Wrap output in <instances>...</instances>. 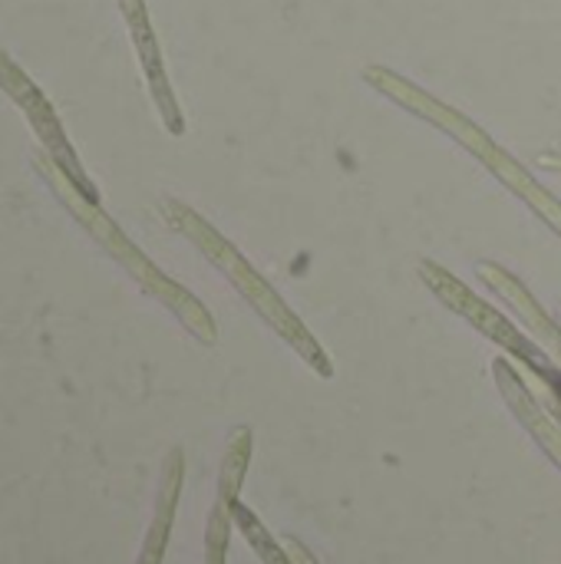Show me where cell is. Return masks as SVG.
Masks as SVG:
<instances>
[{
	"label": "cell",
	"instance_id": "obj_1",
	"mask_svg": "<svg viewBox=\"0 0 561 564\" xmlns=\"http://www.w3.org/2000/svg\"><path fill=\"white\" fill-rule=\"evenodd\" d=\"M165 218H169V225L172 228H179L228 281H231V288L255 307V314L317 373V377H324V380H331L334 377V364H331V357H327V350L317 344V337L304 327V321L284 304V297L255 271V264L222 235V231H215L198 212H192L188 205H182V202H165Z\"/></svg>",
	"mask_w": 561,
	"mask_h": 564
},
{
	"label": "cell",
	"instance_id": "obj_2",
	"mask_svg": "<svg viewBox=\"0 0 561 564\" xmlns=\"http://www.w3.org/2000/svg\"><path fill=\"white\" fill-rule=\"evenodd\" d=\"M367 83L370 86H377L384 96H390L393 102H400L403 109H410V112H417V116H423L427 122H433V126H440L446 135H453L456 142H463L516 198H522L529 208H532V215H539L555 235L561 238V202L549 192V188H542L509 152H503L479 126H473L463 112H456L453 106H446V102H440L436 96H430L427 89H420V86H413L410 79H403V76H397V73H390V69H384V66H370L367 73Z\"/></svg>",
	"mask_w": 561,
	"mask_h": 564
},
{
	"label": "cell",
	"instance_id": "obj_3",
	"mask_svg": "<svg viewBox=\"0 0 561 564\" xmlns=\"http://www.w3.org/2000/svg\"><path fill=\"white\" fill-rule=\"evenodd\" d=\"M56 188V195L63 198V205L69 208V215L89 231V238L149 294V297H155L198 344H205V347H212V344H218V324H215V317L208 314V307L192 294V291H185L179 281H172L162 268H155L126 235H122V228L99 208V205H89L86 198H73V195H66L63 192V185H53Z\"/></svg>",
	"mask_w": 561,
	"mask_h": 564
},
{
	"label": "cell",
	"instance_id": "obj_4",
	"mask_svg": "<svg viewBox=\"0 0 561 564\" xmlns=\"http://www.w3.org/2000/svg\"><path fill=\"white\" fill-rule=\"evenodd\" d=\"M251 463V430L248 426H235L222 456V469H218V489H215V506L208 512V529H205V564H225L228 558V539H231V525H235V502L238 492L245 486V473Z\"/></svg>",
	"mask_w": 561,
	"mask_h": 564
},
{
	"label": "cell",
	"instance_id": "obj_5",
	"mask_svg": "<svg viewBox=\"0 0 561 564\" xmlns=\"http://www.w3.org/2000/svg\"><path fill=\"white\" fill-rule=\"evenodd\" d=\"M0 86H7V93H10L13 99H20V106H23V109H26V116L33 119L36 132L46 139V145L53 149V155H56V162L63 165L66 178L73 182L76 195H79V198H86L89 205H99V192H96V188H93V182L83 175V169L76 165V159H73V149L63 142L60 122L53 119L50 106L43 102V96L33 89V83H30L23 73H20V69H13V66L3 59V53H0Z\"/></svg>",
	"mask_w": 561,
	"mask_h": 564
},
{
	"label": "cell",
	"instance_id": "obj_6",
	"mask_svg": "<svg viewBox=\"0 0 561 564\" xmlns=\"http://www.w3.org/2000/svg\"><path fill=\"white\" fill-rule=\"evenodd\" d=\"M493 377L499 383L503 400L509 403V410L516 413V420L532 433V440L546 449V456L561 469V423L542 406V400L529 390V383L519 377V370L506 360L496 357L493 360Z\"/></svg>",
	"mask_w": 561,
	"mask_h": 564
},
{
	"label": "cell",
	"instance_id": "obj_7",
	"mask_svg": "<svg viewBox=\"0 0 561 564\" xmlns=\"http://www.w3.org/2000/svg\"><path fill=\"white\" fill-rule=\"evenodd\" d=\"M479 281L489 288V291H496L522 321H526V327L532 330V340L536 344H542L546 350H549V357L555 360L561 367V324L559 317H552L536 297H532V291L513 274V271H506L503 264H496V261H483L479 264Z\"/></svg>",
	"mask_w": 561,
	"mask_h": 564
},
{
	"label": "cell",
	"instance_id": "obj_8",
	"mask_svg": "<svg viewBox=\"0 0 561 564\" xmlns=\"http://www.w3.org/2000/svg\"><path fill=\"white\" fill-rule=\"evenodd\" d=\"M182 479H185V453L169 449V456L162 463V476H159L155 516L149 522V532L142 539V552H139L136 564H162V558H165L169 535H172V525H175L179 496H182Z\"/></svg>",
	"mask_w": 561,
	"mask_h": 564
},
{
	"label": "cell",
	"instance_id": "obj_9",
	"mask_svg": "<svg viewBox=\"0 0 561 564\" xmlns=\"http://www.w3.org/2000/svg\"><path fill=\"white\" fill-rule=\"evenodd\" d=\"M129 23H132V36H136V46H139V56H142V66H145V76H149V86L155 93V102H159V112L165 119V126L179 135L182 132V116H179V106L172 99V89H169V79H165V69H162V59H159V46L152 40V30H149V20H145V10H142V0H119Z\"/></svg>",
	"mask_w": 561,
	"mask_h": 564
},
{
	"label": "cell",
	"instance_id": "obj_10",
	"mask_svg": "<svg viewBox=\"0 0 561 564\" xmlns=\"http://www.w3.org/2000/svg\"><path fill=\"white\" fill-rule=\"evenodd\" d=\"M231 516H235V525L241 529V535L248 539V545L258 552V558L265 564H294L288 558V552H284V545H278L274 542V535L261 525V519L248 509V506H241V502H235V509H231Z\"/></svg>",
	"mask_w": 561,
	"mask_h": 564
},
{
	"label": "cell",
	"instance_id": "obj_11",
	"mask_svg": "<svg viewBox=\"0 0 561 564\" xmlns=\"http://www.w3.org/2000/svg\"><path fill=\"white\" fill-rule=\"evenodd\" d=\"M284 552H288V558L294 564H321L304 545H301V542H298V539H284Z\"/></svg>",
	"mask_w": 561,
	"mask_h": 564
},
{
	"label": "cell",
	"instance_id": "obj_12",
	"mask_svg": "<svg viewBox=\"0 0 561 564\" xmlns=\"http://www.w3.org/2000/svg\"><path fill=\"white\" fill-rule=\"evenodd\" d=\"M559 324H561V304H559Z\"/></svg>",
	"mask_w": 561,
	"mask_h": 564
}]
</instances>
